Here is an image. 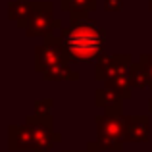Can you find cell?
<instances>
[{
  "instance_id": "obj_1",
  "label": "cell",
  "mask_w": 152,
  "mask_h": 152,
  "mask_svg": "<svg viewBox=\"0 0 152 152\" xmlns=\"http://www.w3.org/2000/svg\"><path fill=\"white\" fill-rule=\"evenodd\" d=\"M58 39L71 62L98 60L106 42L102 27L87 14H71V25Z\"/></svg>"
},
{
  "instance_id": "obj_2",
  "label": "cell",
  "mask_w": 152,
  "mask_h": 152,
  "mask_svg": "<svg viewBox=\"0 0 152 152\" xmlns=\"http://www.w3.org/2000/svg\"><path fill=\"white\" fill-rule=\"evenodd\" d=\"M96 129H98V146L102 150H119L125 141V121L123 118L114 114L98 115L96 118Z\"/></svg>"
},
{
  "instance_id": "obj_3",
  "label": "cell",
  "mask_w": 152,
  "mask_h": 152,
  "mask_svg": "<svg viewBox=\"0 0 152 152\" xmlns=\"http://www.w3.org/2000/svg\"><path fill=\"white\" fill-rule=\"evenodd\" d=\"M62 23L54 18L50 2H33L31 4V14L25 23V29L29 37H48L52 29H60Z\"/></svg>"
},
{
  "instance_id": "obj_4",
  "label": "cell",
  "mask_w": 152,
  "mask_h": 152,
  "mask_svg": "<svg viewBox=\"0 0 152 152\" xmlns=\"http://www.w3.org/2000/svg\"><path fill=\"white\" fill-rule=\"evenodd\" d=\"M27 129L31 133V141H33V150L35 152H46L52 148L58 135L52 131V121L48 114H35L33 118L27 119Z\"/></svg>"
},
{
  "instance_id": "obj_5",
  "label": "cell",
  "mask_w": 152,
  "mask_h": 152,
  "mask_svg": "<svg viewBox=\"0 0 152 152\" xmlns=\"http://www.w3.org/2000/svg\"><path fill=\"white\" fill-rule=\"evenodd\" d=\"M35 54H37V64H35V67H37V71H42V73H45L46 69H50V67H54V66L71 62V60L67 58L66 50H64L62 42H60V39L52 37V35L46 37L45 45L37 46Z\"/></svg>"
},
{
  "instance_id": "obj_6",
  "label": "cell",
  "mask_w": 152,
  "mask_h": 152,
  "mask_svg": "<svg viewBox=\"0 0 152 152\" xmlns=\"http://www.w3.org/2000/svg\"><path fill=\"white\" fill-rule=\"evenodd\" d=\"M133 62L131 56H110V58H98L96 64V79L98 81H106L108 77L125 73L131 69Z\"/></svg>"
},
{
  "instance_id": "obj_7",
  "label": "cell",
  "mask_w": 152,
  "mask_h": 152,
  "mask_svg": "<svg viewBox=\"0 0 152 152\" xmlns=\"http://www.w3.org/2000/svg\"><path fill=\"white\" fill-rule=\"evenodd\" d=\"M125 141L146 142L148 141V118L146 115H125Z\"/></svg>"
},
{
  "instance_id": "obj_8",
  "label": "cell",
  "mask_w": 152,
  "mask_h": 152,
  "mask_svg": "<svg viewBox=\"0 0 152 152\" xmlns=\"http://www.w3.org/2000/svg\"><path fill=\"white\" fill-rule=\"evenodd\" d=\"M123 96H119L118 93H114L112 89H98L96 91V106L104 108L108 114L119 115V104H121Z\"/></svg>"
},
{
  "instance_id": "obj_9",
  "label": "cell",
  "mask_w": 152,
  "mask_h": 152,
  "mask_svg": "<svg viewBox=\"0 0 152 152\" xmlns=\"http://www.w3.org/2000/svg\"><path fill=\"white\" fill-rule=\"evenodd\" d=\"M31 14V2L29 0H15V2H10V18L18 21L19 27H25L27 19H29Z\"/></svg>"
},
{
  "instance_id": "obj_10",
  "label": "cell",
  "mask_w": 152,
  "mask_h": 152,
  "mask_svg": "<svg viewBox=\"0 0 152 152\" xmlns=\"http://www.w3.org/2000/svg\"><path fill=\"white\" fill-rule=\"evenodd\" d=\"M45 79H48V81H62V79H66V81H77L79 75L73 69H69V66L66 62V64H60V66H54L50 69H46Z\"/></svg>"
},
{
  "instance_id": "obj_11",
  "label": "cell",
  "mask_w": 152,
  "mask_h": 152,
  "mask_svg": "<svg viewBox=\"0 0 152 152\" xmlns=\"http://www.w3.org/2000/svg\"><path fill=\"white\" fill-rule=\"evenodd\" d=\"M62 8L69 14H91L96 8V0H62Z\"/></svg>"
},
{
  "instance_id": "obj_12",
  "label": "cell",
  "mask_w": 152,
  "mask_h": 152,
  "mask_svg": "<svg viewBox=\"0 0 152 152\" xmlns=\"http://www.w3.org/2000/svg\"><path fill=\"white\" fill-rule=\"evenodd\" d=\"M139 64H141V66L145 67L146 75H148V79H150V89H152V56H150V54H145V56H141Z\"/></svg>"
},
{
  "instance_id": "obj_13",
  "label": "cell",
  "mask_w": 152,
  "mask_h": 152,
  "mask_svg": "<svg viewBox=\"0 0 152 152\" xmlns=\"http://www.w3.org/2000/svg\"><path fill=\"white\" fill-rule=\"evenodd\" d=\"M104 8L108 12H119L123 8V0H104Z\"/></svg>"
},
{
  "instance_id": "obj_14",
  "label": "cell",
  "mask_w": 152,
  "mask_h": 152,
  "mask_svg": "<svg viewBox=\"0 0 152 152\" xmlns=\"http://www.w3.org/2000/svg\"><path fill=\"white\" fill-rule=\"evenodd\" d=\"M52 108V100H39L37 102V108H35V114H48Z\"/></svg>"
},
{
  "instance_id": "obj_15",
  "label": "cell",
  "mask_w": 152,
  "mask_h": 152,
  "mask_svg": "<svg viewBox=\"0 0 152 152\" xmlns=\"http://www.w3.org/2000/svg\"><path fill=\"white\" fill-rule=\"evenodd\" d=\"M85 152H102V148L98 146V142L94 141V142H91V145H89V148H87Z\"/></svg>"
},
{
  "instance_id": "obj_16",
  "label": "cell",
  "mask_w": 152,
  "mask_h": 152,
  "mask_svg": "<svg viewBox=\"0 0 152 152\" xmlns=\"http://www.w3.org/2000/svg\"><path fill=\"white\" fill-rule=\"evenodd\" d=\"M148 110H150V114H152V98L148 100Z\"/></svg>"
},
{
  "instance_id": "obj_17",
  "label": "cell",
  "mask_w": 152,
  "mask_h": 152,
  "mask_svg": "<svg viewBox=\"0 0 152 152\" xmlns=\"http://www.w3.org/2000/svg\"><path fill=\"white\" fill-rule=\"evenodd\" d=\"M148 8H150V10H152V0H148Z\"/></svg>"
},
{
  "instance_id": "obj_18",
  "label": "cell",
  "mask_w": 152,
  "mask_h": 152,
  "mask_svg": "<svg viewBox=\"0 0 152 152\" xmlns=\"http://www.w3.org/2000/svg\"><path fill=\"white\" fill-rule=\"evenodd\" d=\"M67 152H73V150H67Z\"/></svg>"
}]
</instances>
